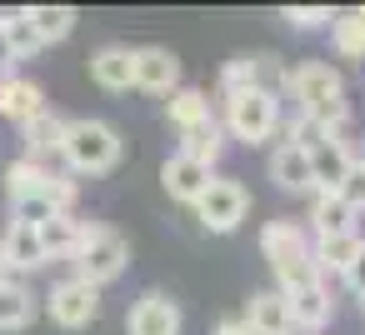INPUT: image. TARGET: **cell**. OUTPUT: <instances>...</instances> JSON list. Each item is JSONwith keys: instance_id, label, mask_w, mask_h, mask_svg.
Returning <instances> with one entry per match:
<instances>
[{"instance_id": "obj_1", "label": "cell", "mask_w": 365, "mask_h": 335, "mask_svg": "<svg viewBox=\"0 0 365 335\" xmlns=\"http://www.w3.org/2000/svg\"><path fill=\"white\" fill-rule=\"evenodd\" d=\"M285 96L295 100V115H310L315 125H325L330 135L345 130L350 120V100H345V81L330 61H300L285 76Z\"/></svg>"}, {"instance_id": "obj_2", "label": "cell", "mask_w": 365, "mask_h": 335, "mask_svg": "<svg viewBox=\"0 0 365 335\" xmlns=\"http://www.w3.org/2000/svg\"><path fill=\"white\" fill-rule=\"evenodd\" d=\"M260 255L270 260L280 295H290L300 285H320V270L310 260V235L295 220H265L260 225Z\"/></svg>"}, {"instance_id": "obj_3", "label": "cell", "mask_w": 365, "mask_h": 335, "mask_svg": "<svg viewBox=\"0 0 365 335\" xmlns=\"http://www.w3.org/2000/svg\"><path fill=\"white\" fill-rule=\"evenodd\" d=\"M76 275L91 285H110L125 265H130V240L106 225V220H81V245H76Z\"/></svg>"}, {"instance_id": "obj_4", "label": "cell", "mask_w": 365, "mask_h": 335, "mask_svg": "<svg viewBox=\"0 0 365 335\" xmlns=\"http://www.w3.org/2000/svg\"><path fill=\"white\" fill-rule=\"evenodd\" d=\"M61 160L71 165V175H106V170H115L120 165V135H115V125L91 120V115L71 120Z\"/></svg>"}, {"instance_id": "obj_5", "label": "cell", "mask_w": 365, "mask_h": 335, "mask_svg": "<svg viewBox=\"0 0 365 335\" xmlns=\"http://www.w3.org/2000/svg\"><path fill=\"white\" fill-rule=\"evenodd\" d=\"M220 130H225L230 140H240V145H265V140L280 130V100H275V96H260V91H250V96H240V100H225Z\"/></svg>"}, {"instance_id": "obj_6", "label": "cell", "mask_w": 365, "mask_h": 335, "mask_svg": "<svg viewBox=\"0 0 365 335\" xmlns=\"http://www.w3.org/2000/svg\"><path fill=\"white\" fill-rule=\"evenodd\" d=\"M245 210H250V190H245L240 180H230V175H215V180L205 185V195L195 200V220H200L210 235H230V230L245 220Z\"/></svg>"}, {"instance_id": "obj_7", "label": "cell", "mask_w": 365, "mask_h": 335, "mask_svg": "<svg viewBox=\"0 0 365 335\" xmlns=\"http://www.w3.org/2000/svg\"><path fill=\"white\" fill-rule=\"evenodd\" d=\"M96 315H101V285L71 275V280H61V285L51 290V320H56V325H66V330H86Z\"/></svg>"}, {"instance_id": "obj_8", "label": "cell", "mask_w": 365, "mask_h": 335, "mask_svg": "<svg viewBox=\"0 0 365 335\" xmlns=\"http://www.w3.org/2000/svg\"><path fill=\"white\" fill-rule=\"evenodd\" d=\"M125 335H180V305L160 290H145L125 315Z\"/></svg>"}, {"instance_id": "obj_9", "label": "cell", "mask_w": 365, "mask_h": 335, "mask_svg": "<svg viewBox=\"0 0 365 335\" xmlns=\"http://www.w3.org/2000/svg\"><path fill=\"white\" fill-rule=\"evenodd\" d=\"M175 86H180V61H175V51H165V46H140V51H135V91L170 96Z\"/></svg>"}, {"instance_id": "obj_10", "label": "cell", "mask_w": 365, "mask_h": 335, "mask_svg": "<svg viewBox=\"0 0 365 335\" xmlns=\"http://www.w3.org/2000/svg\"><path fill=\"white\" fill-rule=\"evenodd\" d=\"M210 180H215V170L200 165V160H190V155H180V150L160 165V185H165V195H170V200H185V205H195V200L205 195Z\"/></svg>"}, {"instance_id": "obj_11", "label": "cell", "mask_w": 365, "mask_h": 335, "mask_svg": "<svg viewBox=\"0 0 365 335\" xmlns=\"http://www.w3.org/2000/svg\"><path fill=\"white\" fill-rule=\"evenodd\" d=\"M41 110H46V91H41L36 81L0 71V115L16 120V125H26V120H36Z\"/></svg>"}, {"instance_id": "obj_12", "label": "cell", "mask_w": 365, "mask_h": 335, "mask_svg": "<svg viewBox=\"0 0 365 335\" xmlns=\"http://www.w3.org/2000/svg\"><path fill=\"white\" fill-rule=\"evenodd\" d=\"M91 81H96L101 91H110V96L130 91V86H135V51H130V46H101V51L91 56Z\"/></svg>"}, {"instance_id": "obj_13", "label": "cell", "mask_w": 365, "mask_h": 335, "mask_svg": "<svg viewBox=\"0 0 365 335\" xmlns=\"http://www.w3.org/2000/svg\"><path fill=\"white\" fill-rule=\"evenodd\" d=\"M270 180H275L280 190H290V195H315V180H310V150L280 140V145L270 150Z\"/></svg>"}, {"instance_id": "obj_14", "label": "cell", "mask_w": 365, "mask_h": 335, "mask_svg": "<svg viewBox=\"0 0 365 335\" xmlns=\"http://www.w3.org/2000/svg\"><path fill=\"white\" fill-rule=\"evenodd\" d=\"M285 305H290V330H305V335H315V330L330 325V315H335V300H330L325 280H320V285H300V290H290Z\"/></svg>"}, {"instance_id": "obj_15", "label": "cell", "mask_w": 365, "mask_h": 335, "mask_svg": "<svg viewBox=\"0 0 365 335\" xmlns=\"http://www.w3.org/2000/svg\"><path fill=\"white\" fill-rule=\"evenodd\" d=\"M350 165H355V150H350L345 135L315 145L310 150V180H315V190H340V180L350 175Z\"/></svg>"}, {"instance_id": "obj_16", "label": "cell", "mask_w": 365, "mask_h": 335, "mask_svg": "<svg viewBox=\"0 0 365 335\" xmlns=\"http://www.w3.org/2000/svg\"><path fill=\"white\" fill-rule=\"evenodd\" d=\"M66 130H71V120L61 115V110H41L36 120H26L21 125V140H26V155L31 160H46V155H61V145H66Z\"/></svg>"}, {"instance_id": "obj_17", "label": "cell", "mask_w": 365, "mask_h": 335, "mask_svg": "<svg viewBox=\"0 0 365 335\" xmlns=\"http://www.w3.org/2000/svg\"><path fill=\"white\" fill-rule=\"evenodd\" d=\"M0 260H6V270L21 280L26 270H41L46 265V250H41V235L31 225H6V240H0Z\"/></svg>"}, {"instance_id": "obj_18", "label": "cell", "mask_w": 365, "mask_h": 335, "mask_svg": "<svg viewBox=\"0 0 365 335\" xmlns=\"http://www.w3.org/2000/svg\"><path fill=\"white\" fill-rule=\"evenodd\" d=\"M310 230L320 235H355V210L335 195V190H315L310 195Z\"/></svg>"}, {"instance_id": "obj_19", "label": "cell", "mask_w": 365, "mask_h": 335, "mask_svg": "<svg viewBox=\"0 0 365 335\" xmlns=\"http://www.w3.org/2000/svg\"><path fill=\"white\" fill-rule=\"evenodd\" d=\"M0 51H6V61H36L46 51L26 11H0Z\"/></svg>"}, {"instance_id": "obj_20", "label": "cell", "mask_w": 365, "mask_h": 335, "mask_svg": "<svg viewBox=\"0 0 365 335\" xmlns=\"http://www.w3.org/2000/svg\"><path fill=\"white\" fill-rule=\"evenodd\" d=\"M245 325L250 330H265V335H290V305L280 290H255L250 305H245Z\"/></svg>"}, {"instance_id": "obj_21", "label": "cell", "mask_w": 365, "mask_h": 335, "mask_svg": "<svg viewBox=\"0 0 365 335\" xmlns=\"http://www.w3.org/2000/svg\"><path fill=\"white\" fill-rule=\"evenodd\" d=\"M360 235H320L315 245H310V260H315V270H320V280H325V270L330 275H345L350 270V260L360 255Z\"/></svg>"}, {"instance_id": "obj_22", "label": "cell", "mask_w": 365, "mask_h": 335, "mask_svg": "<svg viewBox=\"0 0 365 335\" xmlns=\"http://www.w3.org/2000/svg\"><path fill=\"white\" fill-rule=\"evenodd\" d=\"M36 320V295L26 280H0V330H26Z\"/></svg>"}, {"instance_id": "obj_23", "label": "cell", "mask_w": 365, "mask_h": 335, "mask_svg": "<svg viewBox=\"0 0 365 335\" xmlns=\"http://www.w3.org/2000/svg\"><path fill=\"white\" fill-rule=\"evenodd\" d=\"M220 150H225V130H220V120H215V115H210V120H200V125H190V130H180V155H190V160H200V165H210V170H215Z\"/></svg>"}, {"instance_id": "obj_24", "label": "cell", "mask_w": 365, "mask_h": 335, "mask_svg": "<svg viewBox=\"0 0 365 335\" xmlns=\"http://www.w3.org/2000/svg\"><path fill=\"white\" fill-rule=\"evenodd\" d=\"M165 120H170L175 130H190V125L210 120V96L195 91V86H175L170 100H165Z\"/></svg>"}, {"instance_id": "obj_25", "label": "cell", "mask_w": 365, "mask_h": 335, "mask_svg": "<svg viewBox=\"0 0 365 335\" xmlns=\"http://www.w3.org/2000/svg\"><path fill=\"white\" fill-rule=\"evenodd\" d=\"M36 235H41L46 260H71L76 245H81V220H76V215H56V220H46Z\"/></svg>"}, {"instance_id": "obj_26", "label": "cell", "mask_w": 365, "mask_h": 335, "mask_svg": "<svg viewBox=\"0 0 365 335\" xmlns=\"http://www.w3.org/2000/svg\"><path fill=\"white\" fill-rule=\"evenodd\" d=\"M46 180H51V165H46V160L21 155V160H11V165H6V190H11V200L41 195V190H46Z\"/></svg>"}, {"instance_id": "obj_27", "label": "cell", "mask_w": 365, "mask_h": 335, "mask_svg": "<svg viewBox=\"0 0 365 335\" xmlns=\"http://www.w3.org/2000/svg\"><path fill=\"white\" fill-rule=\"evenodd\" d=\"M26 21L36 26L41 46H51V41H66V36L76 31V11H71V6H31V11H26Z\"/></svg>"}, {"instance_id": "obj_28", "label": "cell", "mask_w": 365, "mask_h": 335, "mask_svg": "<svg viewBox=\"0 0 365 335\" xmlns=\"http://www.w3.org/2000/svg\"><path fill=\"white\" fill-rule=\"evenodd\" d=\"M330 41L345 61H365V11H345L330 21Z\"/></svg>"}, {"instance_id": "obj_29", "label": "cell", "mask_w": 365, "mask_h": 335, "mask_svg": "<svg viewBox=\"0 0 365 335\" xmlns=\"http://www.w3.org/2000/svg\"><path fill=\"white\" fill-rule=\"evenodd\" d=\"M285 66H280V56H270V51H260V56H250V86L260 91V96H285Z\"/></svg>"}, {"instance_id": "obj_30", "label": "cell", "mask_w": 365, "mask_h": 335, "mask_svg": "<svg viewBox=\"0 0 365 335\" xmlns=\"http://www.w3.org/2000/svg\"><path fill=\"white\" fill-rule=\"evenodd\" d=\"M255 86H250V56H235V61H225V71H220V100H240V96H250Z\"/></svg>"}, {"instance_id": "obj_31", "label": "cell", "mask_w": 365, "mask_h": 335, "mask_svg": "<svg viewBox=\"0 0 365 335\" xmlns=\"http://www.w3.org/2000/svg\"><path fill=\"white\" fill-rule=\"evenodd\" d=\"M285 21H290L295 31H320V26L335 21V11H330V6H295V11H285Z\"/></svg>"}, {"instance_id": "obj_32", "label": "cell", "mask_w": 365, "mask_h": 335, "mask_svg": "<svg viewBox=\"0 0 365 335\" xmlns=\"http://www.w3.org/2000/svg\"><path fill=\"white\" fill-rule=\"evenodd\" d=\"M335 195H340V200H345V205H350L355 215L365 210V165H360V160L350 165V175L340 180V190H335Z\"/></svg>"}, {"instance_id": "obj_33", "label": "cell", "mask_w": 365, "mask_h": 335, "mask_svg": "<svg viewBox=\"0 0 365 335\" xmlns=\"http://www.w3.org/2000/svg\"><path fill=\"white\" fill-rule=\"evenodd\" d=\"M345 285H350V295H360V305H365V245H360V255L350 260V270L340 275Z\"/></svg>"}, {"instance_id": "obj_34", "label": "cell", "mask_w": 365, "mask_h": 335, "mask_svg": "<svg viewBox=\"0 0 365 335\" xmlns=\"http://www.w3.org/2000/svg\"><path fill=\"white\" fill-rule=\"evenodd\" d=\"M215 335H250V325H245V315H225V320H215Z\"/></svg>"}, {"instance_id": "obj_35", "label": "cell", "mask_w": 365, "mask_h": 335, "mask_svg": "<svg viewBox=\"0 0 365 335\" xmlns=\"http://www.w3.org/2000/svg\"><path fill=\"white\" fill-rule=\"evenodd\" d=\"M355 160H360V165H365V145H360V155H355Z\"/></svg>"}, {"instance_id": "obj_36", "label": "cell", "mask_w": 365, "mask_h": 335, "mask_svg": "<svg viewBox=\"0 0 365 335\" xmlns=\"http://www.w3.org/2000/svg\"><path fill=\"white\" fill-rule=\"evenodd\" d=\"M250 335H265V330H250Z\"/></svg>"}]
</instances>
